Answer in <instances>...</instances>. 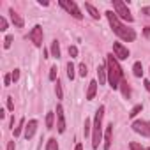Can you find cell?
I'll list each match as a JSON object with an SVG mask.
<instances>
[{
	"instance_id": "obj_1",
	"label": "cell",
	"mask_w": 150,
	"mask_h": 150,
	"mask_svg": "<svg viewBox=\"0 0 150 150\" xmlns=\"http://www.w3.org/2000/svg\"><path fill=\"white\" fill-rule=\"evenodd\" d=\"M106 69H108V81H110V87L113 90L120 88V81L124 80V72L115 58V55H108L106 58Z\"/></svg>"
},
{
	"instance_id": "obj_2",
	"label": "cell",
	"mask_w": 150,
	"mask_h": 150,
	"mask_svg": "<svg viewBox=\"0 0 150 150\" xmlns=\"http://www.w3.org/2000/svg\"><path fill=\"white\" fill-rule=\"evenodd\" d=\"M106 16H108V21H110V25H111V28H113V32L120 37V39H124V41H134L136 39V32L132 30V28H127L124 23H120V20H118V16L113 13V11H108L106 13Z\"/></svg>"
},
{
	"instance_id": "obj_3",
	"label": "cell",
	"mask_w": 150,
	"mask_h": 150,
	"mask_svg": "<svg viewBox=\"0 0 150 150\" xmlns=\"http://www.w3.org/2000/svg\"><path fill=\"white\" fill-rule=\"evenodd\" d=\"M103 117H104V106H99V110L94 115V134H92V148L99 146L101 136H103Z\"/></svg>"
},
{
	"instance_id": "obj_4",
	"label": "cell",
	"mask_w": 150,
	"mask_h": 150,
	"mask_svg": "<svg viewBox=\"0 0 150 150\" xmlns=\"http://www.w3.org/2000/svg\"><path fill=\"white\" fill-rule=\"evenodd\" d=\"M113 9H115V14L118 16V18H122V20H125V21H132L134 18H132V14L129 13V9H127V4H124L122 0H113Z\"/></svg>"
},
{
	"instance_id": "obj_5",
	"label": "cell",
	"mask_w": 150,
	"mask_h": 150,
	"mask_svg": "<svg viewBox=\"0 0 150 150\" xmlns=\"http://www.w3.org/2000/svg\"><path fill=\"white\" fill-rule=\"evenodd\" d=\"M60 7H64L72 18H76V20H81V18H83L80 7L76 6V2H72V0H60Z\"/></svg>"
},
{
	"instance_id": "obj_6",
	"label": "cell",
	"mask_w": 150,
	"mask_h": 150,
	"mask_svg": "<svg viewBox=\"0 0 150 150\" xmlns=\"http://www.w3.org/2000/svg\"><path fill=\"white\" fill-rule=\"evenodd\" d=\"M132 129H134V132L150 138V122H146V120H136V122H132Z\"/></svg>"
},
{
	"instance_id": "obj_7",
	"label": "cell",
	"mask_w": 150,
	"mask_h": 150,
	"mask_svg": "<svg viewBox=\"0 0 150 150\" xmlns=\"http://www.w3.org/2000/svg\"><path fill=\"white\" fill-rule=\"evenodd\" d=\"M28 39L34 42V46L41 48V46H42V27L35 25V27L30 30V34H28Z\"/></svg>"
},
{
	"instance_id": "obj_8",
	"label": "cell",
	"mask_w": 150,
	"mask_h": 150,
	"mask_svg": "<svg viewBox=\"0 0 150 150\" xmlns=\"http://www.w3.org/2000/svg\"><path fill=\"white\" fill-rule=\"evenodd\" d=\"M113 53H115V58H117V60H125V58H129V50H127L124 44H120V42H113Z\"/></svg>"
},
{
	"instance_id": "obj_9",
	"label": "cell",
	"mask_w": 150,
	"mask_h": 150,
	"mask_svg": "<svg viewBox=\"0 0 150 150\" xmlns=\"http://www.w3.org/2000/svg\"><path fill=\"white\" fill-rule=\"evenodd\" d=\"M57 129H58V132L65 131V117H64V108L60 104L57 106Z\"/></svg>"
},
{
	"instance_id": "obj_10",
	"label": "cell",
	"mask_w": 150,
	"mask_h": 150,
	"mask_svg": "<svg viewBox=\"0 0 150 150\" xmlns=\"http://www.w3.org/2000/svg\"><path fill=\"white\" fill-rule=\"evenodd\" d=\"M111 141H113V124H110L106 127V132H104V150H110Z\"/></svg>"
},
{
	"instance_id": "obj_11",
	"label": "cell",
	"mask_w": 150,
	"mask_h": 150,
	"mask_svg": "<svg viewBox=\"0 0 150 150\" xmlns=\"http://www.w3.org/2000/svg\"><path fill=\"white\" fill-rule=\"evenodd\" d=\"M35 129H37V120H30V122L25 125V138L30 139V138L35 134Z\"/></svg>"
},
{
	"instance_id": "obj_12",
	"label": "cell",
	"mask_w": 150,
	"mask_h": 150,
	"mask_svg": "<svg viewBox=\"0 0 150 150\" xmlns=\"http://www.w3.org/2000/svg\"><path fill=\"white\" fill-rule=\"evenodd\" d=\"M9 14H11V21L18 27V28H21L23 25H25V21H23V18L18 14V13H14V9H9Z\"/></svg>"
},
{
	"instance_id": "obj_13",
	"label": "cell",
	"mask_w": 150,
	"mask_h": 150,
	"mask_svg": "<svg viewBox=\"0 0 150 150\" xmlns=\"http://www.w3.org/2000/svg\"><path fill=\"white\" fill-rule=\"evenodd\" d=\"M97 76H99V85H103L108 80V69H106V65H99L97 67Z\"/></svg>"
},
{
	"instance_id": "obj_14",
	"label": "cell",
	"mask_w": 150,
	"mask_h": 150,
	"mask_svg": "<svg viewBox=\"0 0 150 150\" xmlns=\"http://www.w3.org/2000/svg\"><path fill=\"white\" fill-rule=\"evenodd\" d=\"M96 92H97V81L94 80V81H90V83H88V90H87V99H88V101H92V99L96 97Z\"/></svg>"
},
{
	"instance_id": "obj_15",
	"label": "cell",
	"mask_w": 150,
	"mask_h": 150,
	"mask_svg": "<svg viewBox=\"0 0 150 150\" xmlns=\"http://www.w3.org/2000/svg\"><path fill=\"white\" fill-rule=\"evenodd\" d=\"M85 9L88 11V14H90L94 20H99V16H101V14H99V11H97V9H96L90 2H85Z\"/></svg>"
},
{
	"instance_id": "obj_16",
	"label": "cell",
	"mask_w": 150,
	"mask_h": 150,
	"mask_svg": "<svg viewBox=\"0 0 150 150\" xmlns=\"http://www.w3.org/2000/svg\"><path fill=\"white\" fill-rule=\"evenodd\" d=\"M120 88H122V94H124V97H131V88H129V83H127V80H122L120 81Z\"/></svg>"
},
{
	"instance_id": "obj_17",
	"label": "cell",
	"mask_w": 150,
	"mask_h": 150,
	"mask_svg": "<svg viewBox=\"0 0 150 150\" xmlns=\"http://www.w3.org/2000/svg\"><path fill=\"white\" fill-rule=\"evenodd\" d=\"M132 72H134L136 78H141V76H143V65H141V62H136V64L132 65Z\"/></svg>"
},
{
	"instance_id": "obj_18",
	"label": "cell",
	"mask_w": 150,
	"mask_h": 150,
	"mask_svg": "<svg viewBox=\"0 0 150 150\" xmlns=\"http://www.w3.org/2000/svg\"><path fill=\"white\" fill-rule=\"evenodd\" d=\"M51 55L55 58H60V44H58V41H53L51 42Z\"/></svg>"
},
{
	"instance_id": "obj_19",
	"label": "cell",
	"mask_w": 150,
	"mask_h": 150,
	"mask_svg": "<svg viewBox=\"0 0 150 150\" xmlns=\"http://www.w3.org/2000/svg\"><path fill=\"white\" fill-rule=\"evenodd\" d=\"M46 150H58V143H57L55 138H50L46 141Z\"/></svg>"
},
{
	"instance_id": "obj_20",
	"label": "cell",
	"mask_w": 150,
	"mask_h": 150,
	"mask_svg": "<svg viewBox=\"0 0 150 150\" xmlns=\"http://www.w3.org/2000/svg\"><path fill=\"white\" fill-rule=\"evenodd\" d=\"M67 76H69V80H74V76H76V72H74V65H72V62H69V64H67Z\"/></svg>"
},
{
	"instance_id": "obj_21",
	"label": "cell",
	"mask_w": 150,
	"mask_h": 150,
	"mask_svg": "<svg viewBox=\"0 0 150 150\" xmlns=\"http://www.w3.org/2000/svg\"><path fill=\"white\" fill-rule=\"evenodd\" d=\"M55 92H57V97H58V99L64 97V90H62V85H60L58 80H57V85H55Z\"/></svg>"
},
{
	"instance_id": "obj_22",
	"label": "cell",
	"mask_w": 150,
	"mask_h": 150,
	"mask_svg": "<svg viewBox=\"0 0 150 150\" xmlns=\"http://www.w3.org/2000/svg\"><path fill=\"white\" fill-rule=\"evenodd\" d=\"M141 110H143V106H141V104H136V106H134V108L131 110V113H129V117H131V118H134V117H136V115H138V113H139Z\"/></svg>"
},
{
	"instance_id": "obj_23",
	"label": "cell",
	"mask_w": 150,
	"mask_h": 150,
	"mask_svg": "<svg viewBox=\"0 0 150 150\" xmlns=\"http://www.w3.org/2000/svg\"><path fill=\"white\" fill-rule=\"evenodd\" d=\"M53 118H55V115L50 111V113L46 115V127H48V129H51V127H53Z\"/></svg>"
},
{
	"instance_id": "obj_24",
	"label": "cell",
	"mask_w": 150,
	"mask_h": 150,
	"mask_svg": "<svg viewBox=\"0 0 150 150\" xmlns=\"http://www.w3.org/2000/svg\"><path fill=\"white\" fill-rule=\"evenodd\" d=\"M23 127H25V118H21V120H20L18 127L14 129V136H20V134H21V129H23Z\"/></svg>"
},
{
	"instance_id": "obj_25",
	"label": "cell",
	"mask_w": 150,
	"mask_h": 150,
	"mask_svg": "<svg viewBox=\"0 0 150 150\" xmlns=\"http://www.w3.org/2000/svg\"><path fill=\"white\" fill-rule=\"evenodd\" d=\"M129 146H131V150H150V148H146V146H143V145H139V143H134V141H132Z\"/></svg>"
},
{
	"instance_id": "obj_26",
	"label": "cell",
	"mask_w": 150,
	"mask_h": 150,
	"mask_svg": "<svg viewBox=\"0 0 150 150\" xmlns=\"http://www.w3.org/2000/svg\"><path fill=\"white\" fill-rule=\"evenodd\" d=\"M78 72H80V76H83V78H85V76H87V72H88V71H87V65H85V64H80Z\"/></svg>"
},
{
	"instance_id": "obj_27",
	"label": "cell",
	"mask_w": 150,
	"mask_h": 150,
	"mask_svg": "<svg viewBox=\"0 0 150 150\" xmlns=\"http://www.w3.org/2000/svg\"><path fill=\"white\" fill-rule=\"evenodd\" d=\"M57 71H58L57 65H53L51 71H50V80H51V81H57Z\"/></svg>"
},
{
	"instance_id": "obj_28",
	"label": "cell",
	"mask_w": 150,
	"mask_h": 150,
	"mask_svg": "<svg viewBox=\"0 0 150 150\" xmlns=\"http://www.w3.org/2000/svg\"><path fill=\"white\" fill-rule=\"evenodd\" d=\"M0 30H2V32L7 30V20H6L4 16H0Z\"/></svg>"
},
{
	"instance_id": "obj_29",
	"label": "cell",
	"mask_w": 150,
	"mask_h": 150,
	"mask_svg": "<svg viewBox=\"0 0 150 150\" xmlns=\"http://www.w3.org/2000/svg\"><path fill=\"white\" fill-rule=\"evenodd\" d=\"M13 39H14L13 35H7V37L4 39V48H6V50H7V48H11V44H13Z\"/></svg>"
},
{
	"instance_id": "obj_30",
	"label": "cell",
	"mask_w": 150,
	"mask_h": 150,
	"mask_svg": "<svg viewBox=\"0 0 150 150\" xmlns=\"http://www.w3.org/2000/svg\"><path fill=\"white\" fill-rule=\"evenodd\" d=\"M90 124H92V122L87 118V120H85V127H83V132H85V136H88V134H90Z\"/></svg>"
},
{
	"instance_id": "obj_31",
	"label": "cell",
	"mask_w": 150,
	"mask_h": 150,
	"mask_svg": "<svg viewBox=\"0 0 150 150\" xmlns=\"http://www.w3.org/2000/svg\"><path fill=\"white\" fill-rule=\"evenodd\" d=\"M69 55L71 57H78V48L76 46H69Z\"/></svg>"
},
{
	"instance_id": "obj_32",
	"label": "cell",
	"mask_w": 150,
	"mask_h": 150,
	"mask_svg": "<svg viewBox=\"0 0 150 150\" xmlns=\"http://www.w3.org/2000/svg\"><path fill=\"white\" fill-rule=\"evenodd\" d=\"M11 76H13V81H18V80H20V69H14V71L11 72Z\"/></svg>"
},
{
	"instance_id": "obj_33",
	"label": "cell",
	"mask_w": 150,
	"mask_h": 150,
	"mask_svg": "<svg viewBox=\"0 0 150 150\" xmlns=\"http://www.w3.org/2000/svg\"><path fill=\"white\" fill-rule=\"evenodd\" d=\"M11 81H13V76H11V74H6V76H4V85H6V87H9V85H11Z\"/></svg>"
},
{
	"instance_id": "obj_34",
	"label": "cell",
	"mask_w": 150,
	"mask_h": 150,
	"mask_svg": "<svg viewBox=\"0 0 150 150\" xmlns=\"http://www.w3.org/2000/svg\"><path fill=\"white\" fill-rule=\"evenodd\" d=\"M7 110L13 111L14 110V103H13V97H7Z\"/></svg>"
},
{
	"instance_id": "obj_35",
	"label": "cell",
	"mask_w": 150,
	"mask_h": 150,
	"mask_svg": "<svg viewBox=\"0 0 150 150\" xmlns=\"http://www.w3.org/2000/svg\"><path fill=\"white\" fill-rule=\"evenodd\" d=\"M141 13H143V14H146V16H150V6H148V7H143V9H141Z\"/></svg>"
},
{
	"instance_id": "obj_36",
	"label": "cell",
	"mask_w": 150,
	"mask_h": 150,
	"mask_svg": "<svg viewBox=\"0 0 150 150\" xmlns=\"http://www.w3.org/2000/svg\"><path fill=\"white\" fill-rule=\"evenodd\" d=\"M145 88H146V92H150V80H145Z\"/></svg>"
},
{
	"instance_id": "obj_37",
	"label": "cell",
	"mask_w": 150,
	"mask_h": 150,
	"mask_svg": "<svg viewBox=\"0 0 150 150\" xmlns=\"http://www.w3.org/2000/svg\"><path fill=\"white\" fill-rule=\"evenodd\" d=\"M143 34H145V37H150V25H148V27L143 30Z\"/></svg>"
},
{
	"instance_id": "obj_38",
	"label": "cell",
	"mask_w": 150,
	"mask_h": 150,
	"mask_svg": "<svg viewBox=\"0 0 150 150\" xmlns=\"http://www.w3.org/2000/svg\"><path fill=\"white\" fill-rule=\"evenodd\" d=\"M7 150H14V141H9L7 143Z\"/></svg>"
},
{
	"instance_id": "obj_39",
	"label": "cell",
	"mask_w": 150,
	"mask_h": 150,
	"mask_svg": "<svg viewBox=\"0 0 150 150\" xmlns=\"http://www.w3.org/2000/svg\"><path fill=\"white\" fill-rule=\"evenodd\" d=\"M74 150H83V146H81V145H80V143H78V145H76V146H74Z\"/></svg>"
}]
</instances>
